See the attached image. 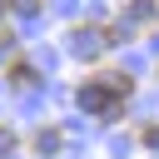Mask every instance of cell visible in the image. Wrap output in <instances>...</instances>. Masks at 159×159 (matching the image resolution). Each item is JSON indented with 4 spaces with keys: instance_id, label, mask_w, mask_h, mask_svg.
Instances as JSON below:
<instances>
[{
    "instance_id": "1",
    "label": "cell",
    "mask_w": 159,
    "mask_h": 159,
    "mask_svg": "<svg viewBox=\"0 0 159 159\" xmlns=\"http://www.w3.org/2000/svg\"><path fill=\"white\" fill-rule=\"evenodd\" d=\"M94 50H99V35L80 30V35H75V55H94Z\"/></svg>"
},
{
    "instance_id": "2",
    "label": "cell",
    "mask_w": 159,
    "mask_h": 159,
    "mask_svg": "<svg viewBox=\"0 0 159 159\" xmlns=\"http://www.w3.org/2000/svg\"><path fill=\"white\" fill-rule=\"evenodd\" d=\"M129 20H154V5H149V0H134V5H129Z\"/></svg>"
}]
</instances>
